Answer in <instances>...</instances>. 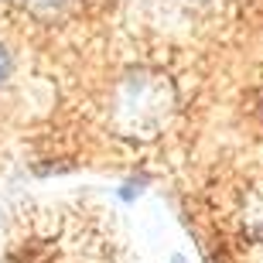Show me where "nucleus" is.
<instances>
[{
  "instance_id": "nucleus-1",
  "label": "nucleus",
  "mask_w": 263,
  "mask_h": 263,
  "mask_svg": "<svg viewBox=\"0 0 263 263\" xmlns=\"http://www.w3.org/2000/svg\"><path fill=\"white\" fill-rule=\"evenodd\" d=\"M4 76H7V51L0 48V79H4Z\"/></svg>"
},
{
  "instance_id": "nucleus-2",
  "label": "nucleus",
  "mask_w": 263,
  "mask_h": 263,
  "mask_svg": "<svg viewBox=\"0 0 263 263\" xmlns=\"http://www.w3.org/2000/svg\"><path fill=\"white\" fill-rule=\"evenodd\" d=\"M171 263H188V260H185V256H175V260H171Z\"/></svg>"
}]
</instances>
